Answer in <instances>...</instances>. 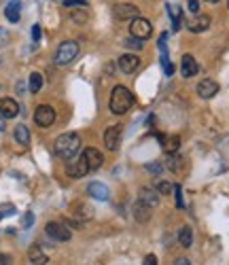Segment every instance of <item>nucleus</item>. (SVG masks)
Wrapping results in <instances>:
<instances>
[{
  "label": "nucleus",
  "mask_w": 229,
  "mask_h": 265,
  "mask_svg": "<svg viewBox=\"0 0 229 265\" xmlns=\"http://www.w3.org/2000/svg\"><path fill=\"white\" fill-rule=\"evenodd\" d=\"M172 191V184L168 182V180H157V193H164V196H168V193Z\"/></svg>",
  "instance_id": "bb28decb"
},
{
  "label": "nucleus",
  "mask_w": 229,
  "mask_h": 265,
  "mask_svg": "<svg viewBox=\"0 0 229 265\" xmlns=\"http://www.w3.org/2000/svg\"><path fill=\"white\" fill-rule=\"evenodd\" d=\"M87 193H90L94 200H98V202H106V200H108V189L104 187L102 182H90V187H87Z\"/></svg>",
  "instance_id": "f3484780"
},
{
  "label": "nucleus",
  "mask_w": 229,
  "mask_h": 265,
  "mask_svg": "<svg viewBox=\"0 0 229 265\" xmlns=\"http://www.w3.org/2000/svg\"><path fill=\"white\" fill-rule=\"evenodd\" d=\"M130 34L134 38H138V40H144V38H148L153 34V26H151V22H148V20L136 17V20L132 22V26H130Z\"/></svg>",
  "instance_id": "39448f33"
},
{
  "label": "nucleus",
  "mask_w": 229,
  "mask_h": 265,
  "mask_svg": "<svg viewBox=\"0 0 229 265\" xmlns=\"http://www.w3.org/2000/svg\"><path fill=\"white\" fill-rule=\"evenodd\" d=\"M140 202H142L144 206L148 208H155V206H160V193H157L155 189H148V187H142L140 189Z\"/></svg>",
  "instance_id": "2eb2a0df"
},
{
  "label": "nucleus",
  "mask_w": 229,
  "mask_h": 265,
  "mask_svg": "<svg viewBox=\"0 0 229 265\" xmlns=\"http://www.w3.org/2000/svg\"><path fill=\"white\" fill-rule=\"evenodd\" d=\"M166 166H168L172 172H180V170H182V157H178V155L174 153V155H170V157H168V162H166Z\"/></svg>",
  "instance_id": "393cba45"
},
{
  "label": "nucleus",
  "mask_w": 229,
  "mask_h": 265,
  "mask_svg": "<svg viewBox=\"0 0 229 265\" xmlns=\"http://www.w3.org/2000/svg\"><path fill=\"white\" fill-rule=\"evenodd\" d=\"M64 4L66 6H85L87 2L85 0H64Z\"/></svg>",
  "instance_id": "2f4dec72"
},
{
  "label": "nucleus",
  "mask_w": 229,
  "mask_h": 265,
  "mask_svg": "<svg viewBox=\"0 0 229 265\" xmlns=\"http://www.w3.org/2000/svg\"><path fill=\"white\" fill-rule=\"evenodd\" d=\"M174 265H191V261H189V259H184V257H180V259H176V261H174Z\"/></svg>",
  "instance_id": "58836bf2"
},
{
  "label": "nucleus",
  "mask_w": 229,
  "mask_h": 265,
  "mask_svg": "<svg viewBox=\"0 0 229 265\" xmlns=\"http://www.w3.org/2000/svg\"><path fill=\"white\" fill-rule=\"evenodd\" d=\"M0 130H4V123L2 121H0Z\"/></svg>",
  "instance_id": "ea45409f"
},
{
  "label": "nucleus",
  "mask_w": 229,
  "mask_h": 265,
  "mask_svg": "<svg viewBox=\"0 0 229 265\" xmlns=\"http://www.w3.org/2000/svg\"><path fill=\"white\" fill-rule=\"evenodd\" d=\"M206 2H218V0H206Z\"/></svg>",
  "instance_id": "a19ab883"
},
{
  "label": "nucleus",
  "mask_w": 229,
  "mask_h": 265,
  "mask_svg": "<svg viewBox=\"0 0 229 265\" xmlns=\"http://www.w3.org/2000/svg\"><path fill=\"white\" fill-rule=\"evenodd\" d=\"M45 232H47V236L51 238V240H56V242H68L70 238H72V232H70L64 223H60V220H51V223H47Z\"/></svg>",
  "instance_id": "20e7f679"
},
{
  "label": "nucleus",
  "mask_w": 229,
  "mask_h": 265,
  "mask_svg": "<svg viewBox=\"0 0 229 265\" xmlns=\"http://www.w3.org/2000/svg\"><path fill=\"white\" fill-rule=\"evenodd\" d=\"M13 134H15V140L22 146H28L30 144V132H28V128H26V126H17L13 130Z\"/></svg>",
  "instance_id": "412c9836"
},
{
  "label": "nucleus",
  "mask_w": 229,
  "mask_h": 265,
  "mask_svg": "<svg viewBox=\"0 0 229 265\" xmlns=\"http://www.w3.org/2000/svg\"><path fill=\"white\" fill-rule=\"evenodd\" d=\"M189 11L198 15V11H200V0H189Z\"/></svg>",
  "instance_id": "72a5a7b5"
},
{
  "label": "nucleus",
  "mask_w": 229,
  "mask_h": 265,
  "mask_svg": "<svg viewBox=\"0 0 229 265\" xmlns=\"http://www.w3.org/2000/svg\"><path fill=\"white\" fill-rule=\"evenodd\" d=\"M142 265H157V257H155V254H146Z\"/></svg>",
  "instance_id": "c9c22d12"
},
{
  "label": "nucleus",
  "mask_w": 229,
  "mask_h": 265,
  "mask_svg": "<svg viewBox=\"0 0 229 265\" xmlns=\"http://www.w3.org/2000/svg\"><path fill=\"white\" fill-rule=\"evenodd\" d=\"M218 94V83L214 81V78H202V81L198 83V96L204 100H210L214 98V96Z\"/></svg>",
  "instance_id": "1a4fd4ad"
},
{
  "label": "nucleus",
  "mask_w": 229,
  "mask_h": 265,
  "mask_svg": "<svg viewBox=\"0 0 229 265\" xmlns=\"http://www.w3.org/2000/svg\"><path fill=\"white\" fill-rule=\"evenodd\" d=\"M70 17H72V22H76V24H85L87 22V13L85 11H72Z\"/></svg>",
  "instance_id": "cd10ccee"
},
{
  "label": "nucleus",
  "mask_w": 229,
  "mask_h": 265,
  "mask_svg": "<svg viewBox=\"0 0 229 265\" xmlns=\"http://www.w3.org/2000/svg\"><path fill=\"white\" fill-rule=\"evenodd\" d=\"M162 168H164V164H157V162H153L151 166H148V170H151V172H160Z\"/></svg>",
  "instance_id": "4c0bfd02"
},
{
  "label": "nucleus",
  "mask_w": 229,
  "mask_h": 265,
  "mask_svg": "<svg viewBox=\"0 0 229 265\" xmlns=\"http://www.w3.org/2000/svg\"><path fill=\"white\" fill-rule=\"evenodd\" d=\"M0 265H11V257H8V254H2V252H0Z\"/></svg>",
  "instance_id": "e433bc0d"
},
{
  "label": "nucleus",
  "mask_w": 229,
  "mask_h": 265,
  "mask_svg": "<svg viewBox=\"0 0 229 265\" xmlns=\"http://www.w3.org/2000/svg\"><path fill=\"white\" fill-rule=\"evenodd\" d=\"M32 38L36 40V42L40 40V26H38V24H34V26H32Z\"/></svg>",
  "instance_id": "7c9ffc66"
},
{
  "label": "nucleus",
  "mask_w": 229,
  "mask_h": 265,
  "mask_svg": "<svg viewBox=\"0 0 229 265\" xmlns=\"http://www.w3.org/2000/svg\"><path fill=\"white\" fill-rule=\"evenodd\" d=\"M198 70H200V66H198L196 58H193V56H182V60H180V74H182L184 78L196 76Z\"/></svg>",
  "instance_id": "4468645a"
},
{
  "label": "nucleus",
  "mask_w": 229,
  "mask_h": 265,
  "mask_svg": "<svg viewBox=\"0 0 229 265\" xmlns=\"http://www.w3.org/2000/svg\"><path fill=\"white\" fill-rule=\"evenodd\" d=\"M76 56H78V42H74V40H64L58 47L54 62H56L58 66H68L70 62H74Z\"/></svg>",
  "instance_id": "7ed1b4c3"
},
{
  "label": "nucleus",
  "mask_w": 229,
  "mask_h": 265,
  "mask_svg": "<svg viewBox=\"0 0 229 265\" xmlns=\"http://www.w3.org/2000/svg\"><path fill=\"white\" fill-rule=\"evenodd\" d=\"M162 144H164V151L168 155H174L176 151L180 148V138L178 136H164L162 138Z\"/></svg>",
  "instance_id": "aec40b11"
},
{
  "label": "nucleus",
  "mask_w": 229,
  "mask_h": 265,
  "mask_svg": "<svg viewBox=\"0 0 229 265\" xmlns=\"http://www.w3.org/2000/svg\"><path fill=\"white\" fill-rule=\"evenodd\" d=\"M78 148H81V138H78V134H62L56 138V144H54V151L60 159H72Z\"/></svg>",
  "instance_id": "f257e3e1"
},
{
  "label": "nucleus",
  "mask_w": 229,
  "mask_h": 265,
  "mask_svg": "<svg viewBox=\"0 0 229 265\" xmlns=\"http://www.w3.org/2000/svg\"><path fill=\"white\" fill-rule=\"evenodd\" d=\"M42 83H45V78H42L40 72H32L30 74V92L32 94H38L42 90Z\"/></svg>",
  "instance_id": "b1692460"
},
{
  "label": "nucleus",
  "mask_w": 229,
  "mask_h": 265,
  "mask_svg": "<svg viewBox=\"0 0 229 265\" xmlns=\"http://www.w3.org/2000/svg\"><path fill=\"white\" fill-rule=\"evenodd\" d=\"M34 223V214L32 212H26V216H24V227H30Z\"/></svg>",
  "instance_id": "f704fd0d"
},
{
  "label": "nucleus",
  "mask_w": 229,
  "mask_h": 265,
  "mask_svg": "<svg viewBox=\"0 0 229 265\" xmlns=\"http://www.w3.org/2000/svg\"><path fill=\"white\" fill-rule=\"evenodd\" d=\"M178 242H180V246L182 248H189L191 246V242H193V232H191V227H180V232H178Z\"/></svg>",
  "instance_id": "5701e85b"
},
{
  "label": "nucleus",
  "mask_w": 229,
  "mask_h": 265,
  "mask_svg": "<svg viewBox=\"0 0 229 265\" xmlns=\"http://www.w3.org/2000/svg\"><path fill=\"white\" fill-rule=\"evenodd\" d=\"M168 8H170V17H172L174 30H178V28H180V20H182V13H180V8H178V6H174V4H168Z\"/></svg>",
  "instance_id": "a878e982"
},
{
  "label": "nucleus",
  "mask_w": 229,
  "mask_h": 265,
  "mask_svg": "<svg viewBox=\"0 0 229 265\" xmlns=\"http://www.w3.org/2000/svg\"><path fill=\"white\" fill-rule=\"evenodd\" d=\"M174 193H176V206L182 208L184 202H182V191H180V187H174Z\"/></svg>",
  "instance_id": "c756f323"
},
{
  "label": "nucleus",
  "mask_w": 229,
  "mask_h": 265,
  "mask_svg": "<svg viewBox=\"0 0 229 265\" xmlns=\"http://www.w3.org/2000/svg\"><path fill=\"white\" fill-rule=\"evenodd\" d=\"M20 114V104L13 98H0V117L2 119H13Z\"/></svg>",
  "instance_id": "f8f14e48"
},
{
  "label": "nucleus",
  "mask_w": 229,
  "mask_h": 265,
  "mask_svg": "<svg viewBox=\"0 0 229 265\" xmlns=\"http://www.w3.org/2000/svg\"><path fill=\"white\" fill-rule=\"evenodd\" d=\"M20 8H22V2H20V0H11V2L6 4L4 15H6V20L11 22V24L20 22Z\"/></svg>",
  "instance_id": "a211bd4d"
},
{
  "label": "nucleus",
  "mask_w": 229,
  "mask_h": 265,
  "mask_svg": "<svg viewBox=\"0 0 229 265\" xmlns=\"http://www.w3.org/2000/svg\"><path fill=\"white\" fill-rule=\"evenodd\" d=\"M134 216H136L138 223H144V220H148V216H151V208L144 206L142 202H138L134 206Z\"/></svg>",
  "instance_id": "4be33fe9"
},
{
  "label": "nucleus",
  "mask_w": 229,
  "mask_h": 265,
  "mask_svg": "<svg viewBox=\"0 0 229 265\" xmlns=\"http://www.w3.org/2000/svg\"><path fill=\"white\" fill-rule=\"evenodd\" d=\"M134 104V96H132V92L128 90V87L123 85H117L110 94V100H108V108L110 112L114 114H123L130 110V106Z\"/></svg>",
  "instance_id": "f03ea898"
},
{
  "label": "nucleus",
  "mask_w": 229,
  "mask_h": 265,
  "mask_svg": "<svg viewBox=\"0 0 229 265\" xmlns=\"http://www.w3.org/2000/svg\"><path fill=\"white\" fill-rule=\"evenodd\" d=\"M83 159L87 162V166H90V170H98V168H102V164H104L102 153L98 151V148H94V146H87L85 148V151H83Z\"/></svg>",
  "instance_id": "ddd939ff"
},
{
  "label": "nucleus",
  "mask_w": 229,
  "mask_h": 265,
  "mask_svg": "<svg viewBox=\"0 0 229 265\" xmlns=\"http://www.w3.org/2000/svg\"><path fill=\"white\" fill-rule=\"evenodd\" d=\"M187 26H189V30H191V32H206V30L210 28V17H208V15H200V13H198Z\"/></svg>",
  "instance_id": "dca6fc26"
},
{
  "label": "nucleus",
  "mask_w": 229,
  "mask_h": 265,
  "mask_svg": "<svg viewBox=\"0 0 229 265\" xmlns=\"http://www.w3.org/2000/svg\"><path fill=\"white\" fill-rule=\"evenodd\" d=\"M138 15V6L136 4H130V2H117L112 4V17L119 22H126V20H136Z\"/></svg>",
  "instance_id": "0eeeda50"
},
{
  "label": "nucleus",
  "mask_w": 229,
  "mask_h": 265,
  "mask_svg": "<svg viewBox=\"0 0 229 265\" xmlns=\"http://www.w3.org/2000/svg\"><path fill=\"white\" fill-rule=\"evenodd\" d=\"M126 47H130V49H142V40H138V38H134V36H132V38H128L126 40Z\"/></svg>",
  "instance_id": "c85d7f7f"
},
{
  "label": "nucleus",
  "mask_w": 229,
  "mask_h": 265,
  "mask_svg": "<svg viewBox=\"0 0 229 265\" xmlns=\"http://www.w3.org/2000/svg\"><path fill=\"white\" fill-rule=\"evenodd\" d=\"M8 42V32L4 28H0V47H4Z\"/></svg>",
  "instance_id": "473e14b6"
},
{
  "label": "nucleus",
  "mask_w": 229,
  "mask_h": 265,
  "mask_svg": "<svg viewBox=\"0 0 229 265\" xmlns=\"http://www.w3.org/2000/svg\"><path fill=\"white\" fill-rule=\"evenodd\" d=\"M90 172V166H87V162L83 159V155L78 159H72L68 166H66V174L72 176V178H83V176Z\"/></svg>",
  "instance_id": "9d476101"
},
{
  "label": "nucleus",
  "mask_w": 229,
  "mask_h": 265,
  "mask_svg": "<svg viewBox=\"0 0 229 265\" xmlns=\"http://www.w3.org/2000/svg\"><path fill=\"white\" fill-rule=\"evenodd\" d=\"M56 121V110L51 108L49 104H40L36 110H34V123L38 128H49L51 123Z\"/></svg>",
  "instance_id": "423d86ee"
},
{
  "label": "nucleus",
  "mask_w": 229,
  "mask_h": 265,
  "mask_svg": "<svg viewBox=\"0 0 229 265\" xmlns=\"http://www.w3.org/2000/svg\"><path fill=\"white\" fill-rule=\"evenodd\" d=\"M119 68H121V72H126V74H132V72H136L138 66H140V58L134 56V53H123V56L119 58Z\"/></svg>",
  "instance_id": "9b49d317"
},
{
  "label": "nucleus",
  "mask_w": 229,
  "mask_h": 265,
  "mask_svg": "<svg viewBox=\"0 0 229 265\" xmlns=\"http://www.w3.org/2000/svg\"><path fill=\"white\" fill-rule=\"evenodd\" d=\"M121 134H123V128L119 126H110L106 132H104V144H106L108 151H117L121 146Z\"/></svg>",
  "instance_id": "6e6552de"
},
{
  "label": "nucleus",
  "mask_w": 229,
  "mask_h": 265,
  "mask_svg": "<svg viewBox=\"0 0 229 265\" xmlns=\"http://www.w3.org/2000/svg\"><path fill=\"white\" fill-rule=\"evenodd\" d=\"M28 259L32 265H47V261H49L47 254L40 250V246H32L30 252H28Z\"/></svg>",
  "instance_id": "6ab92c4d"
}]
</instances>
